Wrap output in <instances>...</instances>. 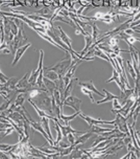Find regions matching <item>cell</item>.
I'll use <instances>...</instances> for the list:
<instances>
[{"mask_svg": "<svg viewBox=\"0 0 140 159\" xmlns=\"http://www.w3.org/2000/svg\"><path fill=\"white\" fill-rule=\"evenodd\" d=\"M31 99L37 104L39 108L54 116L52 111V97L48 93L40 90L39 93L34 98Z\"/></svg>", "mask_w": 140, "mask_h": 159, "instance_id": "6da1fadb", "label": "cell"}, {"mask_svg": "<svg viewBox=\"0 0 140 159\" xmlns=\"http://www.w3.org/2000/svg\"><path fill=\"white\" fill-rule=\"evenodd\" d=\"M71 64V57L70 55L68 54L67 58L61 61L56 64L52 66V67H47L44 68L47 70H53L56 73H57L59 75V77H63L65 73L67 72Z\"/></svg>", "mask_w": 140, "mask_h": 159, "instance_id": "7a4b0ae2", "label": "cell"}, {"mask_svg": "<svg viewBox=\"0 0 140 159\" xmlns=\"http://www.w3.org/2000/svg\"><path fill=\"white\" fill-rule=\"evenodd\" d=\"M23 110L25 111V113H26V115L28 116V118H29V123L30 124V126H31V128L32 129H34V131H38L39 133H40L44 137L45 139L47 140V141L48 142V143L50 144V145H53V142L49 138L48 135H47V134L46 133V131L44 130L43 128L42 127L40 122H38L36 121L35 120H34L30 116V115L29 114V113L27 111V110L25 109V107H23Z\"/></svg>", "mask_w": 140, "mask_h": 159, "instance_id": "3957f363", "label": "cell"}, {"mask_svg": "<svg viewBox=\"0 0 140 159\" xmlns=\"http://www.w3.org/2000/svg\"><path fill=\"white\" fill-rule=\"evenodd\" d=\"M43 58H44V52L43 50H40V59H39V62L38 65V67L36 69H34L31 74L29 76V82L32 85H35L37 83V78L40 73V72L43 69Z\"/></svg>", "mask_w": 140, "mask_h": 159, "instance_id": "277c9868", "label": "cell"}, {"mask_svg": "<svg viewBox=\"0 0 140 159\" xmlns=\"http://www.w3.org/2000/svg\"><path fill=\"white\" fill-rule=\"evenodd\" d=\"M113 121V125L117 127L121 131L126 134L130 136V133L127 123V118L124 117L123 115L120 113L116 114V116Z\"/></svg>", "mask_w": 140, "mask_h": 159, "instance_id": "5b68a950", "label": "cell"}, {"mask_svg": "<svg viewBox=\"0 0 140 159\" xmlns=\"http://www.w3.org/2000/svg\"><path fill=\"white\" fill-rule=\"evenodd\" d=\"M82 100L75 96H69L63 102V107H69L76 112L80 111Z\"/></svg>", "mask_w": 140, "mask_h": 159, "instance_id": "8992f818", "label": "cell"}, {"mask_svg": "<svg viewBox=\"0 0 140 159\" xmlns=\"http://www.w3.org/2000/svg\"><path fill=\"white\" fill-rule=\"evenodd\" d=\"M31 45H32L31 43H26L24 45H22V46L18 47L16 49V50L15 53V54H14L13 61L12 64H11L12 67L15 66L18 63L19 61L21 59V58L22 57V56H23V54H25V52L27 50L28 48L31 47Z\"/></svg>", "mask_w": 140, "mask_h": 159, "instance_id": "52a82bcc", "label": "cell"}, {"mask_svg": "<svg viewBox=\"0 0 140 159\" xmlns=\"http://www.w3.org/2000/svg\"><path fill=\"white\" fill-rule=\"evenodd\" d=\"M27 101H28V102H29L32 105V107L34 108V110H35V111L37 113L38 115L40 118H43V117L48 118H49L50 120H53V121H56L59 120V119H58L57 118L54 117V116H52V115L48 114V113H46L45 111H43V110H41L40 108H39L37 107V104H36L31 99L28 98V99H27Z\"/></svg>", "mask_w": 140, "mask_h": 159, "instance_id": "ba28073f", "label": "cell"}, {"mask_svg": "<svg viewBox=\"0 0 140 159\" xmlns=\"http://www.w3.org/2000/svg\"><path fill=\"white\" fill-rule=\"evenodd\" d=\"M79 116L80 118H81L82 120H84L88 125L89 126L91 127H92L93 125H105V122L106 121L102 120L100 118L98 119H96V118H93L88 115H86L85 114H84L83 113H80L79 115Z\"/></svg>", "mask_w": 140, "mask_h": 159, "instance_id": "9c48e42d", "label": "cell"}, {"mask_svg": "<svg viewBox=\"0 0 140 159\" xmlns=\"http://www.w3.org/2000/svg\"><path fill=\"white\" fill-rule=\"evenodd\" d=\"M56 123H57L59 127L61 128V131L62 132V134H63V136L64 137H67V135L72 133V134H84V131H77L76 129H74V128H72L71 125H70V123H69L68 125H62L59 120L56 121H55Z\"/></svg>", "mask_w": 140, "mask_h": 159, "instance_id": "30bf717a", "label": "cell"}, {"mask_svg": "<svg viewBox=\"0 0 140 159\" xmlns=\"http://www.w3.org/2000/svg\"><path fill=\"white\" fill-rule=\"evenodd\" d=\"M7 117L11 119L20 127H21L23 128L24 122L26 120L22 116V115L21 113H20L18 111H13V112L11 113Z\"/></svg>", "mask_w": 140, "mask_h": 159, "instance_id": "8fae6325", "label": "cell"}, {"mask_svg": "<svg viewBox=\"0 0 140 159\" xmlns=\"http://www.w3.org/2000/svg\"><path fill=\"white\" fill-rule=\"evenodd\" d=\"M113 81H115L116 83V84H118V86L120 88L121 91H122V90H123V89H124L126 88H124L123 86V84H122V83L121 81L120 74L115 68H113V75H112V77L109 79H108L107 81H106V83H109L111 82H113Z\"/></svg>", "mask_w": 140, "mask_h": 159, "instance_id": "7c38bea8", "label": "cell"}, {"mask_svg": "<svg viewBox=\"0 0 140 159\" xmlns=\"http://www.w3.org/2000/svg\"><path fill=\"white\" fill-rule=\"evenodd\" d=\"M79 85L81 87H84L87 89H88L89 90L91 91L92 92L98 94L99 96H102V97H104V94H103L102 93H101L96 88V86H94V83H93V81L92 80L91 81H86V82H79Z\"/></svg>", "mask_w": 140, "mask_h": 159, "instance_id": "4fadbf2b", "label": "cell"}, {"mask_svg": "<svg viewBox=\"0 0 140 159\" xmlns=\"http://www.w3.org/2000/svg\"><path fill=\"white\" fill-rule=\"evenodd\" d=\"M78 81V78L77 77H72L69 83V84L66 86L65 89V91H64V97H63V99H62V104L64 101L69 96L71 95L72 91L74 88V86L75 85L76 83Z\"/></svg>", "mask_w": 140, "mask_h": 159, "instance_id": "5bb4252c", "label": "cell"}, {"mask_svg": "<svg viewBox=\"0 0 140 159\" xmlns=\"http://www.w3.org/2000/svg\"><path fill=\"white\" fill-rule=\"evenodd\" d=\"M37 34L40 37H42L43 39L45 40L46 41H47L48 42H49L50 43H51L52 45L56 47L57 48H58L59 49L65 52L66 54H69V52H68L65 49H64L62 46H61L60 45H59L57 43H56L52 37H50L47 33H42V32H37Z\"/></svg>", "mask_w": 140, "mask_h": 159, "instance_id": "9a60e30c", "label": "cell"}, {"mask_svg": "<svg viewBox=\"0 0 140 159\" xmlns=\"http://www.w3.org/2000/svg\"><path fill=\"white\" fill-rule=\"evenodd\" d=\"M104 91V93H105V96H104V98L102 99V100H99L96 101V103L97 104H103L105 102H107L109 101H113V99H119V96L113 94V93H111V92H109L107 89H103L102 90Z\"/></svg>", "mask_w": 140, "mask_h": 159, "instance_id": "2e32d148", "label": "cell"}, {"mask_svg": "<svg viewBox=\"0 0 140 159\" xmlns=\"http://www.w3.org/2000/svg\"><path fill=\"white\" fill-rule=\"evenodd\" d=\"M84 39H85V42H86V45H85L84 48H83V50L81 51L80 54V56H82V57H84L86 54V53L89 50L91 46L94 43L93 39V37H92V35H91V34L84 36Z\"/></svg>", "mask_w": 140, "mask_h": 159, "instance_id": "e0dca14e", "label": "cell"}, {"mask_svg": "<svg viewBox=\"0 0 140 159\" xmlns=\"http://www.w3.org/2000/svg\"><path fill=\"white\" fill-rule=\"evenodd\" d=\"M134 93V88H125L124 89L121 91V96L119 97V99L121 101V104L124 105L127 100L129 99L130 96Z\"/></svg>", "mask_w": 140, "mask_h": 159, "instance_id": "ac0fdd59", "label": "cell"}, {"mask_svg": "<svg viewBox=\"0 0 140 159\" xmlns=\"http://www.w3.org/2000/svg\"><path fill=\"white\" fill-rule=\"evenodd\" d=\"M43 84H44L45 88H47V91H48V93H50L51 96H52L53 94V91H55V89H57L56 88L55 83L53 81L50 80V79H48V78H47L44 76L43 78Z\"/></svg>", "mask_w": 140, "mask_h": 159, "instance_id": "d6986e66", "label": "cell"}, {"mask_svg": "<svg viewBox=\"0 0 140 159\" xmlns=\"http://www.w3.org/2000/svg\"><path fill=\"white\" fill-rule=\"evenodd\" d=\"M49 121H50L49 118H45V117H43V118H41V120H40V122L42 127L43 128L44 130L46 131V133L48 135L49 138L53 142H54V139H53V137H52L51 131H50V126H49Z\"/></svg>", "mask_w": 140, "mask_h": 159, "instance_id": "ffe728a7", "label": "cell"}, {"mask_svg": "<svg viewBox=\"0 0 140 159\" xmlns=\"http://www.w3.org/2000/svg\"><path fill=\"white\" fill-rule=\"evenodd\" d=\"M93 133L91 131H88V132H86V133H84L82 135L78 137L77 139V140H75V142L74 145L75 146H76L78 145H82V144L85 143L91 138V137L93 135Z\"/></svg>", "mask_w": 140, "mask_h": 159, "instance_id": "44dd1931", "label": "cell"}, {"mask_svg": "<svg viewBox=\"0 0 140 159\" xmlns=\"http://www.w3.org/2000/svg\"><path fill=\"white\" fill-rule=\"evenodd\" d=\"M93 49V53H94V56L97 57L100 59H102L109 62V59L108 56L106 54V53L103 50L100 49L97 46L95 47Z\"/></svg>", "mask_w": 140, "mask_h": 159, "instance_id": "7402d4cb", "label": "cell"}, {"mask_svg": "<svg viewBox=\"0 0 140 159\" xmlns=\"http://www.w3.org/2000/svg\"><path fill=\"white\" fill-rule=\"evenodd\" d=\"M90 25L91 26V29H92V37L93 39V42H96L97 41V39L99 37V35L100 34V30L97 27V26L95 22V21H89Z\"/></svg>", "mask_w": 140, "mask_h": 159, "instance_id": "603a6c76", "label": "cell"}, {"mask_svg": "<svg viewBox=\"0 0 140 159\" xmlns=\"http://www.w3.org/2000/svg\"><path fill=\"white\" fill-rule=\"evenodd\" d=\"M81 113V111H77L75 113L72 115H64L63 112L61 115V121H63L64 125H68L72 120L75 119L77 116H79V115Z\"/></svg>", "mask_w": 140, "mask_h": 159, "instance_id": "cb8c5ba5", "label": "cell"}, {"mask_svg": "<svg viewBox=\"0 0 140 159\" xmlns=\"http://www.w3.org/2000/svg\"><path fill=\"white\" fill-rule=\"evenodd\" d=\"M26 95L25 93H18L15 98V103L14 104L15 105L16 107H23L25 101L26 100Z\"/></svg>", "mask_w": 140, "mask_h": 159, "instance_id": "d4e9b609", "label": "cell"}, {"mask_svg": "<svg viewBox=\"0 0 140 159\" xmlns=\"http://www.w3.org/2000/svg\"><path fill=\"white\" fill-rule=\"evenodd\" d=\"M43 76L48 78V79H50V80L53 81H55L57 80V79H59V75H58L57 73H56L53 70H47V69H44Z\"/></svg>", "mask_w": 140, "mask_h": 159, "instance_id": "484cf974", "label": "cell"}, {"mask_svg": "<svg viewBox=\"0 0 140 159\" xmlns=\"http://www.w3.org/2000/svg\"><path fill=\"white\" fill-rule=\"evenodd\" d=\"M54 129L57 131V139H56L55 141L53 142V145H57L59 142L62 140V139H63V134H62V132L61 131V128L59 127V125L56 123L55 121H54V126H53Z\"/></svg>", "mask_w": 140, "mask_h": 159, "instance_id": "4316f807", "label": "cell"}, {"mask_svg": "<svg viewBox=\"0 0 140 159\" xmlns=\"http://www.w3.org/2000/svg\"><path fill=\"white\" fill-rule=\"evenodd\" d=\"M112 129H113L101 127L99 125H93L92 127H91V131L93 132V134H98V135L101 134H102V133H104V132L111 131Z\"/></svg>", "mask_w": 140, "mask_h": 159, "instance_id": "83f0119b", "label": "cell"}, {"mask_svg": "<svg viewBox=\"0 0 140 159\" xmlns=\"http://www.w3.org/2000/svg\"><path fill=\"white\" fill-rule=\"evenodd\" d=\"M79 145H76L73 149L72 152L69 154L68 158H81L82 154L84 153L82 150L79 149Z\"/></svg>", "mask_w": 140, "mask_h": 159, "instance_id": "f1b7e54d", "label": "cell"}, {"mask_svg": "<svg viewBox=\"0 0 140 159\" xmlns=\"http://www.w3.org/2000/svg\"><path fill=\"white\" fill-rule=\"evenodd\" d=\"M118 64H119V66L122 70V74H123V77H124V79H126V80L129 82V80H128V76L126 75V69H125V67L124 66V62H123V59L121 57V55H119V56H117L116 57Z\"/></svg>", "mask_w": 140, "mask_h": 159, "instance_id": "f546056e", "label": "cell"}, {"mask_svg": "<svg viewBox=\"0 0 140 159\" xmlns=\"http://www.w3.org/2000/svg\"><path fill=\"white\" fill-rule=\"evenodd\" d=\"M126 65H127V67H128V70L129 75L133 79V80L135 81L136 79V71H135L133 65L131 64V62L129 61H126Z\"/></svg>", "mask_w": 140, "mask_h": 159, "instance_id": "4dcf8cb0", "label": "cell"}, {"mask_svg": "<svg viewBox=\"0 0 140 159\" xmlns=\"http://www.w3.org/2000/svg\"><path fill=\"white\" fill-rule=\"evenodd\" d=\"M15 95H14L13 96L12 98H11L10 99H7L5 102H4L1 106H0V113H2L5 110H7L9 107L10 106L11 104V102L13 100V98L15 97Z\"/></svg>", "mask_w": 140, "mask_h": 159, "instance_id": "1f68e13d", "label": "cell"}, {"mask_svg": "<svg viewBox=\"0 0 140 159\" xmlns=\"http://www.w3.org/2000/svg\"><path fill=\"white\" fill-rule=\"evenodd\" d=\"M80 90H81L82 93L84 94H85V95L88 96L89 98V99H91V101L93 103H94V102H96L95 99H94V96H93V92H92L91 91L89 90L88 89H87V88H84V87H81V88H80Z\"/></svg>", "mask_w": 140, "mask_h": 159, "instance_id": "d6a6232c", "label": "cell"}, {"mask_svg": "<svg viewBox=\"0 0 140 159\" xmlns=\"http://www.w3.org/2000/svg\"><path fill=\"white\" fill-rule=\"evenodd\" d=\"M139 113H140V104L137 106L135 110H134V113H133V114L132 118H133V123L136 124L137 119H138V117L139 115Z\"/></svg>", "mask_w": 140, "mask_h": 159, "instance_id": "836d02e7", "label": "cell"}, {"mask_svg": "<svg viewBox=\"0 0 140 159\" xmlns=\"http://www.w3.org/2000/svg\"><path fill=\"white\" fill-rule=\"evenodd\" d=\"M118 42H119V40L117 37H115V36L112 37L109 42V47L112 48H113L114 47H115L116 46L118 45Z\"/></svg>", "mask_w": 140, "mask_h": 159, "instance_id": "e575fe53", "label": "cell"}, {"mask_svg": "<svg viewBox=\"0 0 140 159\" xmlns=\"http://www.w3.org/2000/svg\"><path fill=\"white\" fill-rule=\"evenodd\" d=\"M107 140L106 137H103L101 135H98V136L97 137V138L96 139V140L94 141L93 145H91V148H94L95 147L97 144H99L100 142H102V141H104V140Z\"/></svg>", "mask_w": 140, "mask_h": 159, "instance_id": "d590c367", "label": "cell"}, {"mask_svg": "<svg viewBox=\"0 0 140 159\" xmlns=\"http://www.w3.org/2000/svg\"><path fill=\"white\" fill-rule=\"evenodd\" d=\"M123 107V105L120 104L119 99H115L113 100V109L114 110H120Z\"/></svg>", "mask_w": 140, "mask_h": 159, "instance_id": "8d00e7d4", "label": "cell"}, {"mask_svg": "<svg viewBox=\"0 0 140 159\" xmlns=\"http://www.w3.org/2000/svg\"><path fill=\"white\" fill-rule=\"evenodd\" d=\"M9 79V77H7V75H5L2 72V70H0V82H1L2 84H4Z\"/></svg>", "mask_w": 140, "mask_h": 159, "instance_id": "74e56055", "label": "cell"}, {"mask_svg": "<svg viewBox=\"0 0 140 159\" xmlns=\"http://www.w3.org/2000/svg\"><path fill=\"white\" fill-rule=\"evenodd\" d=\"M67 139H68V141L69 142V143L70 145H74L75 142V134H69L67 135Z\"/></svg>", "mask_w": 140, "mask_h": 159, "instance_id": "f35d334b", "label": "cell"}, {"mask_svg": "<svg viewBox=\"0 0 140 159\" xmlns=\"http://www.w3.org/2000/svg\"><path fill=\"white\" fill-rule=\"evenodd\" d=\"M14 130H15V128H14L12 126H10V127H8V128H6V131H5V134L2 135V138L3 139V138H5V137L9 135L10 134H11L12 133L13 131H14Z\"/></svg>", "mask_w": 140, "mask_h": 159, "instance_id": "ab89813d", "label": "cell"}, {"mask_svg": "<svg viewBox=\"0 0 140 159\" xmlns=\"http://www.w3.org/2000/svg\"><path fill=\"white\" fill-rule=\"evenodd\" d=\"M91 5L94 7H101V0H92Z\"/></svg>", "mask_w": 140, "mask_h": 159, "instance_id": "60d3db41", "label": "cell"}, {"mask_svg": "<svg viewBox=\"0 0 140 159\" xmlns=\"http://www.w3.org/2000/svg\"><path fill=\"white\" fill-rule=\"evenodd\" d=\"M9 157V155H8L5 152H3V151H2L1 150H0V158H2V159H8V158H10V157Z\"/></svg>", "mask_w": 140, "mask_h": 159, "instance_id": "b9f144b4", "label": "cell"}, {"mask_svg": "<svg viewBox=\"0 0 140 159\" xmlns=\"http://www.w3.org/2000/svg\"><path fill=\"white\" fill-rule=\"evenodd\" d=\"M124 33L128 35H133L134 33V30L132 28H128L124 31Z\"/></svg>", "mask_w": 140, "mask_h": 159, "instance_id": "7bdbcfd3", "label": "cell"}, {"mask_svg": "<svg viewBox=\"0 0 140 159\" xmlns=\"http://www.w3.org/2000/svg\"><path fill=\"white\" fill-rule=\"evenodd\" d=\"M61 147H62V148H66V147H69L70 145V144L69 143V144H67V143H66L65 142H62V140L59 142V143L58 144Z\"/></svg>", "mask_w": 140, "mask_h": 159, "instance_id": "ee69618b", "label": "cell"}, {"mask_svg": "<svg viewBox=\"0 0 140 159\" xmlns=\"http://www.w3.org/2000/svg\"><path fill=\"white\" fill-rule=\"evenodd\" d=\"M130 156H131V152H128V153H127L126 155H124V157H121V159H124V158H130Z\"/></svg>", "mask_w": 140, "mask_h": 159, "instance_id": "f6af8a7d", "label": "cell"}, {"mask_svg": "<svg viewBox=\"0 0 140 159\" xmlns=\"http://www.w3.org/2000/svg\"><path fill=\"white\" fill-rule=\"evenodd\" d=\"M138 68L140 70V51H138Z\"/></svg>", "mask_w": 140, "mask_h": 159, "instance_id": "bcb514c9", "label": "cell"}, {"mask_svg": "<svg viewBox=\"0 0 140 159\" xmlns=\"http://www.w3.org/2000/svg\"><path fill=\"white\" fill-rule=\"evenodd\" d=\"M134 32H136L138 34H140V30H136V29H134Z\"/></svg>", "mask_w": 140, "mask_h": 159, "instance_id": "7dc6e473", "label": "cell"}, {"mask_svg": "<svg viewBox=\"0 0 140 159\" xmlns=\"http://www.w3.org/2000/svg\"><path fill=\"white\" fill-rule=\"evenodd\" d=\"M139 115H140V113H139Z\"/></svg>", "mask_w": 140, "mask_h": 159, "instance_id": "c3c4849f", "label": "cell"}]
</instances>
